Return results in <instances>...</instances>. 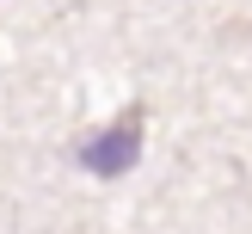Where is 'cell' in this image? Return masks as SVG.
<instances>
[{
    "mask_svg": "<svg viewBox=\"0 0 252 234\" xmlns=\"http://www.w3.org/2000/svg\"><path fill=\"white\" fill-rule=\"evenodd\" d=\"M142 123H148L142 105H123L117 123H105L98 135L74 142V160H80L86 172H98V179H123V172L142 160Z\"/></svg>",
    "mask_w": 252,
    "mask_h": 234,
    "instance_id": "cell-1",
    "label": "cell"
}]
</instances>
